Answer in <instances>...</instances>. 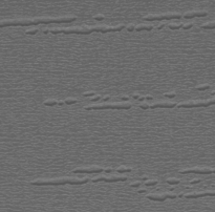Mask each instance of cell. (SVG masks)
Returning <instances> with one entry per match:
<instances>
[{"instance_id": "cell-1", "label": "cell", "mask_w": 215, "mask_h": 212, "mask_svg": "<svg viewBox=\"0 0 215 212\" xmlns=\"http://www.w3.org/2000/svg\"><path fill=\"white\" fill-rule=\"evenodd\" d=\"M125 29L124 24H120L117 26H109V25H97V26H83V28H68V29H50V30H43V33L47 34L51 33L54 35L57 34H77V35H88L92 32H100V33H109V32H120Z\"/></svg>"}, {"instance_id": "cell-2", "label": "cell", "mask_w": 215, "mask_h": 212, "mask_svg": "<svg viewBox=\"0 0 215 212\" xmlns=\"http://www.w3.org/2000/svg\"><path fill=\"white\" fill-rule=\"evenodd\" d=\"M77 19L76 16H67V17H42V18H34V19H14V20H3L0 21V28L4 26H28V25H37L40 23H69Z\"/></svg>"}, {"instance_id": "cell-3", "label": "cell", "mask_w": 215, "mask_h": 212, "mask_svg": "<svg viewBox=\"0 0 215 212\" xmlns=\"http://www.w3.org/2000/svg\"><path fill=\"white\" fill-rule=\"evenodd\" d=\"M89 182L88 178H83V179H75V178H58V179H42V180H35L32 181L31 185L34 186H59V185H64V184H70V185H84Z\"/></svg>"}, {"instance_id": "cell-4", "label": "cell", "mask_w": 215, "mask_h": 212, "mask_svg": "<svg viewBox=\"0 0 215 212\" xmlns=\"http://www.w3.org/2000/svg\"><path fill=\"white\" fill-rule=\"evenodd\" d=\"M131 104L129 103H104V104H93L85 106V110H93V109H130Z\"/></svg>"}, {"instance_id": "cell-5", "label": "cell", "mask_w": 215, "mask_h": 212, "mask_svg": "<svg viewBox=\"0 0 215 212\" xmlns=\"http://www.w3.org/2000/svg\"><path fill=\"white\" fill-rule=\"evenodd\" d=\"M214 99L210 100H191V101H186L177 104L176 106L179 108H195V107H207V106L214 104Z\"/></svg>"}, {"instance_id": "cell-6", "label": "cell", "mask_w": 215, "mask_h": 212, "mask_svg": "<svg viewBox=\"0 0 215 212\" xmlns=\"http://www.w3.org/2000/svg\"><path fill=\"white\" fill-rule=\"evenodd\" d=\"M180 14H163V15H148L143 17V20L149 21H161V20H172V19H180Z\"/></svg>"}, {"instance_id": "cell-7", "label": "cell", "mask_w": 215, "mask_h": 212, "mask_svg": "<svg viewBox=\"0 0 215 212\" xmlns=\"http://www.w3.org/2000/svg\"><path fill=\"white\" fill-rule=\"evenodd\" d=\"M125 181H127V176H124V175H111V176L101 175V176H97V178L91 179L92 183H98V182L114 183V182H125Z\"/></svg>"}, {"instance_id": "cell-8", "label": "cell", "mask_w": 215, "mask_h": 212, "mask_svg": "<svg viewBox=\"0 0 215 212\" xmlns=\"http://www.w3.org/2000/svg\"><path fill=\"white\" fill-rule=\"evenodd\" d=\"M214 172L213 168H208V167H193V168H188L180 170L179 173L186 174V173H198V174H211Z\"/></svg>"}, {"instance_id": "cell-9", "label": "cell", "mask_w": 215, "mask_h": 212, "mask_svg": "<svg viewBox=\"0 0 215 212\" xmlns=\"http://www.w3.org/2000/svg\"><path fill=\"white\" fill-rule=\"evenodd\" d=\"M104 171V168L98 166H91V167H78L75 168L73 172L75 173H101Z\"/></svg>"}, {"instance_id": "cell-10", "label": "cell", "mask_w": 215, "mask_h": 212, "mask_svg": "<svg viewBox=\"0 0 215 212\" xmlns=\"http://www.w3.org/2000/svg\"><path fill=\"white\" fill-rule=\"evenodd\" d=\"M214 191H194L190 193H184V196L186 198H197V197H203V196H214Z\"/></svg>"}, {"instance_id": "cell-11", "label": "cell", "mask_w": 215, "mask_h": 212, "mask_svg": "<svg viewBox=\"0 0 215 212\" xmlns=\"http://www.w3.org/2000/svg\"><path fill=\"white\" fill-rule=\"evenodd\" d=\"M177 105L175 102H157L149 105L150 109H155V108H173Z\"/></svg>"}, {"instance_id": "cell-12", "label": "cell", "mask_w": 215, "mask_h": 212, "mask_svg": "<svg viewBox=\"0 0 215 212\" xmlns=\"http://www.w3.org/2000/svg\"><path fill=\"white\" fill-rule=\"evenodd\" d=\"M207 12H205V11H199V12H187L185 13L182 17L185 19H190V18H193V17H205V16H207Z\"/></svg>"}, {"instance_id": "cell-13", "label": "cell", "mask_w": 215, "mask_h": 212, "mask_svg": "<svg viewBox=\"0 0 215 212\" xmlns=\"http://www.w3.org/2000/svg\"><path fill=\"white\" fill-rule=\"evenodd\" d=\"M147 198L150 200V201H155V202H164L166 201L167 198L165 197L164 193L163 194H154V193H150L147 195Z\"/></svg>"}, {"instance_id": "cell-14", "label": "cell", "mask_w": 215, "mask_h": 212, "mask_svg": "<svg viewBox=\"0 0 215 212\" xmlns=\"http://www.w3.org/2000/svg\"><path fill=\"white\" fill-rule=\"evenodd\" d=\"M153 29L152 25L149 24H140V25H135L134 31L136 32H141V31H151Z\"/></svg>"}, {"instance_id": "cell-15", "label": "cell", "mask_w": 215, "mask_h": 212, "mask_svg": "<svg viewBox=\"0 0 215 212\" xmlns=\"http://www.w3.org/2000/svg\"><path fill=\"white\" fill-rule=\"evenodd\" d=\"M215 26V22L214 21H211V22H208V23H204L200 25V29H204V30H213Z\"/></svg>"}, {"instance_id": "cell-16", "label": "cell", "mask_w": 215, "mask_h": 212, "mask_svg": "<svg viewBox=\"0 0 215 212\" xmlns=\"http://www.w3.org/2000/svg\"><path fill=\"white\" fill-rule=\"evenodd\" d=\"M183 25H184V23H178V24H176V23H171V24H168V28H169L170 30H179V29L183 28Z\"/></svg>"}, {"instance_id": "cell-17", "label": "cell", "mask_w": 215, "mask_h": 212, "mask_svg": "<svg viewBox=\"0 0 215 212\" xmlns=\"http://www.w3.org/2000/svg\"><path fill=\"white\" fill-rule=\"evenodd\" d=\"M117 171H118L119 173H122V172H130V171H132V169H131V168H128V167H126V166H120V167H118V168H117Z\"/></svg>"}, {"instance_id": "cell-18", "label": "cell", "mask_w": 215, "mask_h": 212, "mask_svg": "<svg viewBox=\"0 0 215 212\" xmlns=\"http://www.w3.org/2000/svg\"><path fill=\"white\" fill-rule=\"evenodd\" d=\"M43 104L46 105V106H54L56 104H58V100H55V99H49V100H45L43 102Z\"/></svg>"}, {"instance_id": "cell-19", "label": "cell", "mask_w": 215, "mask_h": 212, "mask_svg": "<svg viewBox=\"0 0 215 212\" xmlns=\"http://www.w3.org/2000/svg\"><path fill=\"white\" fill-rule=\"evenodd\" d=\"M169 185H177V184H179L180 183V181L178 180V179H175V178H170V179H167V181H166Z\"/></svg>"}, {"instance_id": "cell-20", "label": "cell", "mask_w": 215, "mask_h": 212, "mask_svg": "<svg viewBox=\"0 0 215 212\" xmlns=\"http://www.w3.org/2000/svg\"><path fill=\"white\" fill-rule=\"evenodd\" d=\"M63 102H64V104L71 105V104H76L77 102H78V100H77L76 98H67V99H65Z\"/></svg>"}, {"instance_id": "cell-21", "label": "cell", "mask_w": 215, "mask_h": 212, "mask_svg": "<svg viewBox=\"0 0 215 212\" xmlns=\"http://www.w3.org/2000/svg\"><path fill=\"white\" fill-rule=\"evenodd\" d=\"M210 87V84H202V85H198V86H196V89L197 90H206V89H208V88Z\"/></svg>"}, {"instance_id": "cell-22", "label": "cell", "mask_w": 215, "mask_h": 212, "mask_svg": "<svg viewBox=\"0 0 215 212\" xmlns=\"http://www.w3.org/2000/svg\"><path fill=\"white\" fill-rule=\"evenodd\" d=\"M164 195L166 198H171V200H174L177 197V195L175 193H170V192H167V193H164Z\"/></svg>"}, {"instance_id": "cell-23", "label": "cell", "mask_w": 215, "mask_h": 212, "mask_svg": "<svg viewBox=\"0 0 215 212\" xmlns=\"http://www.w3.org/2000/svg\"><path fill=\"white\" fill-rule=\"evenodd\" d=\"M159 183L157 180H153V181H146L145 182V185L146 186H154V185H156Z\"/></svg>"}, {"instance_id": "cell-24", "label": "cell", "mask_w": 215, "mask_h": 212, "mask_svg": "<svg viewBox=\"0 0 215 212\" xmlns=\"http://www.w3.org/2000/svg\"><path fill=\"white\" fill-rule=\"evenodd\" d=\"M101 99H102V96H100V95H94L93 97H90V101L91 102H96V101H99Z\"/></svg>"}, {"instance_id": "cell-25", "label": "cell", "mask_w": 215, "mask_h": 212, "mask_svg": "<svg viewBox=\"0 0 215 212\" xmlns=\"http://www.w3.org/2000/svg\"><path fill=\"white\" fill-rule=\"evenodd\" d=\"M125 29H126L128 32H131V31H134L135 25H134V24H128L127 26H125Z\"/></svg>"}, {"instance_id": "cell-26", "label": "cell", "mask_w": 215, "mask_h": 212, "mask_svg": "<svg viewBox=\"0 0 215 212\" xmlns=\"http://www.w3.org/2000/svg\"><path fill=\"white\" fill-rule=\"evenodd\" d=\"M193 23L192 22H190V23H187V24H184L183 25V28L182 29H184V30H189V29H191V28H193Z\"/></svg>"}, {"instance_id": "cell-27", "label": "cell", "mask_w": 215, "mask_h": 212, "mask_svg": "<svg viewBox=\"0 0 215 212\" xmlns=\"http://www.w3.org/2000/svg\"><path fill=\"white\" fill-rule=\"evenodd\" d=\"M176 96V94L174 91H171V92H165V97H167V98H174V97Z\"/></svg>"}, {"instance_id": "cell-28", "label": "cell", "mask_w": 215, "mask_h": 212, "mask_svg": "<svg viewBox=\"0 0 215 212\" xmlns=\"http://www.w3.org/2000/svg\"><path fill=\"white\" fill-rule=\"evenodd\" d=\"M96 92L94 91H85L83 92V97H91V96H94Z\"/></svg>"}, {"instance_id": "cell-29", "label": "cell", "mask_w": 215, "mask_h": 212, "mask_svg": "<svg viewBox=\"0 0 215 212\" xmlns=\"http://www.w3.org/2000/svg\"><path fill=\"white\" fill-rule=\"evenodd\" d=\"M93 19L98 20V21H101V20L104 19V15H96V16H93Z\"/></svg>"}, {"instance_id": "cell-30", "label": "cell", "mask_w": 215, "mask_h": 212, "mask_svg": "<svg viewBox=\"0 0 215 212\" xmlns=\"http://www.w3.org/2000/svg\"><path fill=\"white\" fill-rule=\"evenodd\" d=\"M38 33V30H28L25 32V34H27V35H36Z\"/></svg>"}, {"instance_id": "cell-31", "label": "cell", "mask_w": 215, "mask_h": 212, "mask_svg": "<svg viewBox=\"0 0 215 212\" xmlns=\"http://www.w3.org/2000/svg\"><path fill=\"white\" fill-rule=\"evenodd\" d=\"M141 184H142L141 181H139V182H133V183L130 184V187H140Z\"/></svg>"}, {"instance_id": "cell-32", "label": "cell", "mask_w": 215, "mask_h": 212, "mask_svg": "<svg viewBox=\"0 0 215 212\" xmlns=\"http://www.w3.org/2000/svg\"><path fill=\"white\" fill-rule=\"evenodd\" d=\"M140 108H142V109H149V104H141Z\"/></svg>"}, {"instance_id": "cell-33", "label": "cell", "mask_w": 215, "mask_h": 212, "mask_svg": "<svg viewBox=\"0 0 215 212\" xmlns=\"http://www.w3.org/2000/svg\"><path fill=\"white\" fill-rule=\"evenodd\" d=\"M199 182H200V180H199V179H194V180L190 181V184H191V185H194V184H198Z\"/></svg>"}, {"instance_id": "cell-34", "label": "cell", "mask_w": 215, "mask_h": 212, "mask_svg": "<svg viewBox=\"0 0 215 212\" xmlns=\"http://www.w3.org/2000/svg\"><path fill=\"white\" fill-rule=\"evenodd\" d=\"M129 98H130L129 96H120V99L123 101H127V100H129Z\"/></svg>"}, {"instance_id": "cell-35", "label": "cell", "mask_w": 215, "mask_h": 212, "mask_svg": "<svg viewBox=\"0 0 215 212\" xmlns=\"http://www.w3.org/2000/svg\"><path fill=\"white\" fill-rule=\"evenodd\" d=\"M110 98H111L110 96H105V97H102V100H103V101H107V100H109Z\"/></svg>"}, {"instance_id": "cell-36", "label": "cell", "mask_w": 215, "mask_h": 212, "mask_svg": "<svg viewBox=\"0 0 215 212\" xmlns=\"http://www.w3.org/2000/svg\"><path fill=\"white\" fill-rule=\"evenodd\" d=\"M104 171H105L106 173H110L111 171H113V170H112V168H105Z\"/></svg>"}, {"instance_id": "cell-37", "label": "cell", "mask_w": 215, "mask_h": 212, "mask_svg": "<svg viewBox=\"0 0 215 212\" xmlns=\"http://www.w3.org/2000/svg\"><path fill=\"white\" fill-rule=\"evenodd\" d=\"M132 98H133V99H139V98H140V95H139V94H133V95H132Z\"/></svg>"}, {"instance_id": "cell-38", "label": "cell", "mask_w": 215, "mask_h": 212, "mask_svg": "<svg viewBox=\"0 0 215 212\" xmlns=\"http://www.w3.org/2000/svg\"><path fill=\"white\" fill-rule=\"evenodd\" d=\"M152 99H153L152 96H146L145 97V100H152Z\"/></svg>"}, {"instance_id": "cell-39", "label": "cell", "mask_w": 215, "mask_h": 212, "mask_svg": "<svg viewBox=\"0 0 215 212\" xmlns=\"http://www.w3.org/2000/svg\"><path fill=\"white\" fill-rule=\"evenodd\" d=\"M165 25H166V23H163V24H161V25H159V26H157V28H156V29H157V30H161L162 28H164V26H165Z\"/></svg>"}, {"instance_id": "cell-40", "label": "cell", "mask_w": 215, "mask_h": 212, "mask_svg": "<svg viewBox=\"0 0 215 212\" xmlns=\"http://www.w3.org/2000/svg\"><path fill=\"white\" fill-rule=\"evenodd\" d=\"M140 180H143V181H146V180H148V176H147V175H143V176H142V178H141Z\"/></svg>"}, {"instance_id": "cell-41", "label": "cell", "mask_w": 215, "mask_h": 212, "mask_svg": "<svg viewBox=\"0 0 215 212\" xmlns=\"http://www.w3.org/2000/svg\"><path fill=\"white\" fill-rule=\"evenodd\" d=\"M64 104V102L62 101V100H60V101H58V105H63Z\"/></svg>"}, {"instance_id": "cell-42", "label": "cell", "mask_w": 215, "mask_h": 212, "mask_svg": "<svg viewBox=\"0 0 215 212\" xmlns=\"http://www.w3.org/2000/svg\"><path fill=\"white\" fill-rule=\"evenodd\" d=\"M144 192H146V189H140L139 190V193H144Z\"/></svg>"}, {"instance_id": "cell-43", "label": "cell", "mask_w": 215, "mask_h": 212, "mask_svg": "<svg viewBox=\"0 0 215 212\" xmlns=\"http://www.w3.org/2000/svg\"><path fill=\"white\" fill-rule=\"evenodd\" d=\"M137 100H140V101H144V100H145V97H140V98L137 99Z\"/></svg>"}, {"instance_id": "cell-44", "label": "cell", "mask_w": 215, "mask_h": 212, "mask_svg": "<svg viewBox=\"0 0 215 212\" xmlns=\"http://www.w3.org/2000/svg\"><path fill=\"white\" fill-rule=\"evenodd\" d=\"M177 196H179V197H182V196H184V193H180V194H178Z\"/></svg>"}, {"instance_id": "cell-45", "label": "cell", "mask_w": 215, "mask_h": 212, "mask_svg": "<svg viewBox=\"0 0 215 212\" xmlns=\"http://www.w3.org/2000/svg\"><path fill=\"white\" fill-rule=\"evenodd\" d=\"M214 95H215V91H214V90H213V91H212V92H211V96H214Z\"/></svg>"}]
</instances>
